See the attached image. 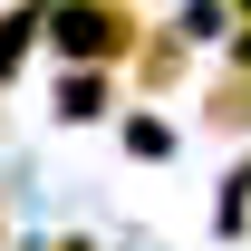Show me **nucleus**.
<instances>
[{"label": "nucleus", "mask_w": 251, "mask_h": 251, "mask_svg": "<svg viewBox=\"0 0 251 251\" xmlns=\"http://www.w3.org/2000/svg\"><path fill=\"white\" fill-rule=\"evenodd\" d=\"M58 116H68V126L106 116V68H77V77H68V87H58Z\"/></svg>", "instance_id": "nucleus-4"}, {"label": "nucleus", "mask_w": 251, "mask_h": 251, "mask_svg": "<svg viewBox=\"0 0 251 251\" xmlns=\"http://www.w3.org/2000/svg\"><path fill=\"white\" fill-rule=\"evenodd\" d=\"M126 58H135V87H174V77H184V39L155 29V39H135Z\"/></svg>", "instance_id": "nucleus-3"}, {"label": "nucleus", "mask_w": 251, "mask_h": 251, "mask_svg": "<svg viewBox=\"0 0 251 251\" xmlns=\"http://www.w3.org/2000/svg\"><path fill=\"white\" fill-rule=\"evenodd\" d=\"M29 29H39V0H20V10L0 20V77L20 68V49H29Z\"/></svg>", "instance_id": "nucleus-6"}, {"label": "nucleus", "mask_w": 251, "mask_h": 251, "mask_svg": "<svg viewBox=\"0 0 251 251\" xmlns=\"http://www.w3.org/2000/svg\"><path fill=\"white\" fill-rule=\"evenodd\" d=\"M222 29H232V10H222V0H184V20H174L184 49H203V39H222Z\"/></svg>", "instance_id": "nucleus-5"}, {"label": "nucleus", "mask_w": 251, "mask_h": 251, "mask_svg": "<svg viewBox=\"0 0 251 251\" xmlns=\"http://www.w3.org/2000/svg\"><path fill=\"white\" fill-rule=\"evenodd\" d=\"M242 222H251V164L222 184V232H242Z\"/></svg>", "instance_id": "nucleus-7"}, {"label": "nucleus", "mask_w": 251, "mask_h": 251, "mask_svg": "<svg viewBox=\"0 0 251 251\" xmlns=\"http://www.w3.org/2000/svg\"><path fill=\"white\" fill-rule=\"evenodd\" d=\"M49 20V49L77 68H126V49L145 39V20H135V0H58V10H39Z\"/></svg>", "instance_id": "nucleus-1"}, {"label": "nucleus", "mask_w": 251, "mask_h": 251, "mask_svg": "<svg viewBox=\"0 0 251 251\" xmlns=\"http://www.w3.org/2000/svg\"><path fill=\"white\" fill-rule=\"evenodd\" d=\"M203 126H213V135H251V68H232V77L203 97Z\"/></svg>", "instance_id": "nucleus-2"}, {"label": "nucleus", "mask_w": 251, "mask_h": 251, "mask_svg": "<svg viewBox=\"0 0 251 251\" xmlns=\"http://www.w3.org/2000/svg\"><path fill=\"white\" fill-rule=\"evenodd\" d=\"M0 232H10V213H0Z\"/></svg>", "instance_id": "nucleus-9"}, {"label": "nucleus", "mask_w": 251, "mask_h": 251, "mask_svg": "<svg viewBox=\"0 0 251 251\" xmlns=\"http://www.w3.org/2000/svg\"><path fill=\"white\" fill-rule=\"evenodd\" d=\"M49 251H97V242H87V232H58V242H49Z\"/></svg>", "instance_id": "nucleus-8"}]
</instances>
